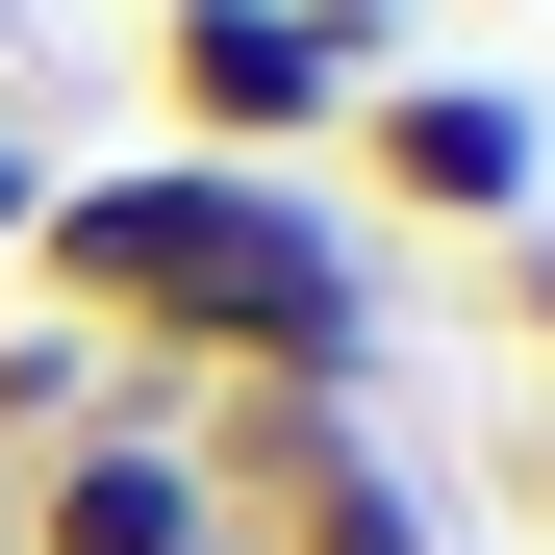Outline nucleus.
<instances>
[{"instance_id":"nucleus-7","label":"nucleus","mask_w":555,"mask_h":555,"mask_svg":"<svg viewBox=\"0 0 555 555\" xmlns=\"http://www.w3.org/2000/svg\"><path fill=\"white\" fill-rule=\"evenodd\" d=\"M505 480H530V530H555V404H530V429H505Z\"/></svg>"},{"instance_id":"nucleus-4","label":"nucleus","mask_w":555,"mask_h":555,"mask_svg":"<svg viewBox=\"0 0 555 555\" xmlns=\"http://www.w3.org/2000/svg\"><path fill=\"white\" fill-rule=\"evenodd\" d=\"M0 555H253L228 480H203V379H152V353H127V404L0 505Z\"/></svg>"},{"instance_id":"nucleus-8","label":"nucleus","mask_w":555,"mask_h":555,"mask_svg":"<svg viewBox=\"0 0 555 555\" xmlns=\"http://www.w3.org/2000/svg\"><path fill=\"white\" fill-rule=\"evenodd\" d=\"M328 26H379V51H404V0H328Z\"/></svg>"},{"instance_id":"nucleus-5","label":"nucleus","mask_w":555,"mask_h":555,"mask_svg":"<svg viewBox=\"0 0 555 555\" xmlns=\"http://www.w3.org/2000/svg\"><path fill=\"white\" fill-rule=\"evenodd\" d=\"M480 304H505V353L555 379V228H505V253H480Z\"/></svg>"},{"instance_id":"nucleus-2","label":"nucleus","mask_w":555,"mask_h":555,"mask_svg":"<svg viewBox=\"0 0 555 555\" xmlns=\"http://www.w3.org/2000/svg\"><path fill=\"white\" fill-rule=\"evenodd\" d=\"M379 76H404V51H379V26H328V0H152V152L304 177Z\"/></svg>"},{"instance_id":"nucleus-1","label":"nucleus","mask_w":555,"mask_h":555,"mask_svg":"<svg viewBox=\"0 0 555 555\" xmlns=\"http://www.w3.org/2000/svg\"><path fill=\"white\" fill-rule=\"evenodd\" d=\"M26 304L102 328V353H152V379H203V404H228V379L379 404V353H404L353 203H328V177H228V152H102V177H51V203H26Z\"/></svg>"},{"instance_id":"nucleus-9","label":"nucleus","mask_w":555,"mask_h":555,"mask_svg":"<svg viewBox=\"0 0 555 555\" xmlns=\"http://www.w3.org/2000/svg\"><path fill=\"white\" fill-rule=\"evenodd\" d=\"M0 26H26V0H0Z\"/></svg>"},{"instance_id":"nucleus-3","label":"nucleus","mask_w":555,"mask_h":555,"mask_svg":"<svg viewBox=\"0 0 555 555\" xmlns=\"http://www.w3.org/2000/svg\"><path fill=\"white\" fill-rule=\"evenodd\" d=\"M328 152L379 177L404 228H454V253H505V228H555V127H530V76H429V51H404V76H379V102H353Z\"/></svg>"},{"instance_id":"nucleus-6","label":"nucleus","mask_w":555,"mask_h":555,"mask_svg":"<svg viewBox=\"0 0 555 555\" xmlns=\"http://www.w3.org/2000/svg\"><path fill=\"white\" fill-rule=\"evenodd\" d=\"M26 203H51V127H26V102H0V253H26Z\"/></svg>"}]
</instances>
